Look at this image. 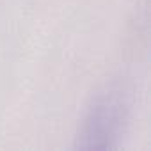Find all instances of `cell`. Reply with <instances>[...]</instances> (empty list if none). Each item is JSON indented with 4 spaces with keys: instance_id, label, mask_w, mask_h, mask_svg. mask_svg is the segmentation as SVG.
I'll return each instance as SVG.
<instances>
[{
    "instance_id": "obj_1",
    "label": "cell",
    "mask_w": 151,
    "mask_h": 151,
    "mask_svg": "<svg viewBox=\"0 0 151 151\" xmlns=\"http://www.w3.org/2000/svg\"><path fill=\"white\" fill-rule=\"evenodd\" d=\"M133 105V89L124 80H114L96 94L84 119L80 147H110L121 135Z\"/></svg>"
}]
</instances>
